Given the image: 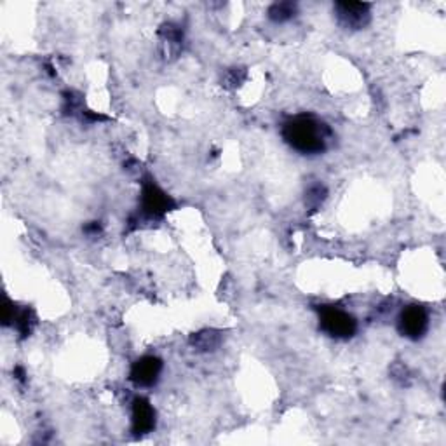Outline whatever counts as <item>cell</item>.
Masks as SVG:
<instances>
[{
  "label": "cell",
  "mask_w": 446,
  "mask_h": 446,
  "mask_svg": "<svg viewBox=\"0 0 446 446\" xmlns=\"http://www.w3.org/2000/svg\"><path fill=\"white\" fill-rule=\"evenodd\" d=\"M245 81H246L245 68H231V70L227 72V75H225V79H223V84H225V88L234 89V88H239Z\"/></svg>",
  "instance_id": "4fadbf2b"
},
{
  "label": "cell",
  "mask_w": 446,
  "mask_h": 446,
  "mask_svg": "<svg viewBox=\"0 0 446 446\" xmlns=\"http://www.w3.org/2000/svg\"><path fill=\"white\" fill-rule=\"evenodd\" d=\"M101 231L103 229H101V223L99 222H91L84 227V232L89 236V238H96V236L101 234Z\"/></svg>",
  "instance_id": "9a60e30c"
},
{
  "label": "cell",
  "mask_w": 446,
  "mask_h": 446,
  "mask_svg": "<svg viewBox=\"0 0 446 446\" xmlns=\"http://www.w3.org/2000/svg\"><path fill=\"white\" fill-rule=\"evenodd\" d=\"M429 329V314L422 305H406L397 315V331L410 340H418Z\"/></svg>",
  "instance_id": "277c9868"
},
{
  "label": "cell",
  "mask_w": 446,
  "mask_h": 446,
  "mask_svg": "<svg viewBox=\"0 0 446 446\" xmlns=\"http://www.w3.org/2000/svg\"><path fill=\"white\" fill-rule=\"evenodd\" d=\"M281 135L284 142L302 156H317L328 147L331 129L321 119L302 114L288 119L281 128Z\"/></svg>",
  "instance_id": "6da1fadb"
},
{
  "label": "cell",
  "mask_w": 446,
  "mask_h": 446,
  "mask_svg": "<svg viewBox=\"0 0 446 446\" xmlns=\"http://www.w3.org/2000/svg\"><path fill=\"white\" fill-rule=\"evenodd\" d=\"M156 410L150 401L143 396H136L131 403V431L136 436H145L156 429Z\"/></svg>",
  "instance_id": "52a82bcc"
},
{
  "label": "cell",
  "mask_w": 446,
  "mask_h": 446,
  "mask_svg": "<svg viewBox=\"0 0 446 446\" xmlns=\"http://www.w3.org/2000/svg\"><path fill=\"white\" fill-rule=\"evenodd\" d=\"M335 16L342 28L363 30L372 19V6L366 2H337Z\"/></svg>",
  "instance_id": "5b68a950"
},
{
  "label": "cell",
  "mask_w": 446,
  "mask_h": 446,
  "mask_svg": "<svg viewBox=\"0 0 446 446\" xmlns=\"http://www.w3.org/2000/svg\"><path fill=\"white\" fill-rule=\"evenodd\" d=\"M222 344V333L216 329H201L190 337V345L201 352H213Z\"/></svg>",
  "instance_id": "9c48e42d"
},
{
  "label": "cell",
  "mask_w": 446,
  "mask_h": 446,
  "mask_svg": "<svg viewBox=\"0 0 446 446\" xmlns=\"http://www.w3.org/2000/svg\"><path fill=\"white\" fill-rule=\"evenodd\" d=\"M11 324L15 326L16 331L22 335V338L30 337L33 324H35V315H33L32 308H18L16 307Z\"/></svg>",
  "instance_id": "30bf717a"
},
{
  "label": "cell",
  "mask_w": 446,
  "mask_h": 446,
  "mask_svg": "<svg viewBox=\"0 0 446 446\" xmlns=\"http://www.w3.org/2000/svg\"><path fill=\"white\" fill-rule=\"evenodd\" d=\"M159 37L160 46H163L166 58L176 56L180 53L181 44H183V32L180 30V26L173 25V23H166V25L160 26Z\"/></svg>",
  "instance_id": "ba28073f"
},
{
  "label": "cell",
  "mask_w": 446,
  "mask_h": 446,
  "mask_svg": "<svg viewBox=\"0 0 446 446\" xmlns=\"http://www.w3.org/2000/svg\"><path fill=\"white\" fill-rule=\"evenodd\" d=\"M297 15V4L293 2H277L269 9V19L274 23H286Z\"/></svg>",
  "instance_id": "8fae6325"
},
{
  "label": "cell",
  "mask_w": 446,
  "mask_h": 446,
  "mask_svg": "<svg viewBox=\"0 0 446 446\" xmlns=\"http://www.w3.org/2000/svg\"><path fill=\"white\" fill-rule=\"evenodd\" d=\"M326 195H328V190H326L324 185L321 183L312 185V187L307 190V194H305V204H307L311 209H317L319 206L324 202Z\"/></svg>",
  "instance_id": "7c38bea8"
},
{
  "label": "cell",
  "mask_w": 446,
  "mask_h": 446,
  "mask_svg": "<svg viewBox=\"0 0 446 446\" xmlns=\"http://www.w3.org/2000/svg\"><path fill=\"white\" fill-rule=\"evenodd\" d=\"M319 312V328L331 338L349 340L358 331V321L352 314L333 305H321Z\"/></svg>",
  "instance_id": "7a4b0ae2"
},
{
  "label": "cell",
  "mask_w": 446,
  "mask_h": 446,
  "mask_svg": "<svg viewBox=\"0 0 446 446\" xmlns=\"http://www.w3.org/2000/svg\"><path fill=\"white\" fill-rule=\"evenodd\" d=\"M15 377L18 382L25 383V370L22 368V366H18V368H15Z\"/></svg>",
  "instance_id": "2e32d148"
},
{
  "label": "cell",
  "mask_w": 446,
  "mask_h": 446,
  "mask_svg": "<svg viewBox=\"0 0 446 446\" xmlns=\"http://www.w3.org/2000/svg\"><path fill=\"white\" fill-rule=\"evenodd\" d=\"M173 208L174 201L159 187V185L154 183L152 180L143 181L142 208H140V213H142L143 218H163V216Z\"/></svg>",
  "instance_id": "3957f363"
},
{
  "label": "cell",
  "mask_w": 446,
  "mask_h": 446,
  "mask_svg": "<svg viewBox=\"0 0 446 446\" xmlns=\"http://www.w3.org/2000/svg\"><path fill=\"white\" fill-rule=\"evenodd\" d=\"M390 375H393V379L396 380V382H399L401 386H408V382H410V372H408L406 366L401 365V363H397V365L393 366Z\"/></svg>",
  "instance_id": "5bb4252c"
},
{
  "label": "cell",
  "mask_w": 446,
  "mask_h": 446,
  "mask_svg": "<svg viewBox=\"0 0 446 446\" xmlns=\"http://www.w3.org/2000/svg\"><path fill=\"white\" fill-rule=\"evenodd\" d=\"M163 373V361L156 356H143L133 363L129 370V380L136 387H152L159 382Z\"/></svg>",
  "instance_id": "8992f818"
}]
</instances>
